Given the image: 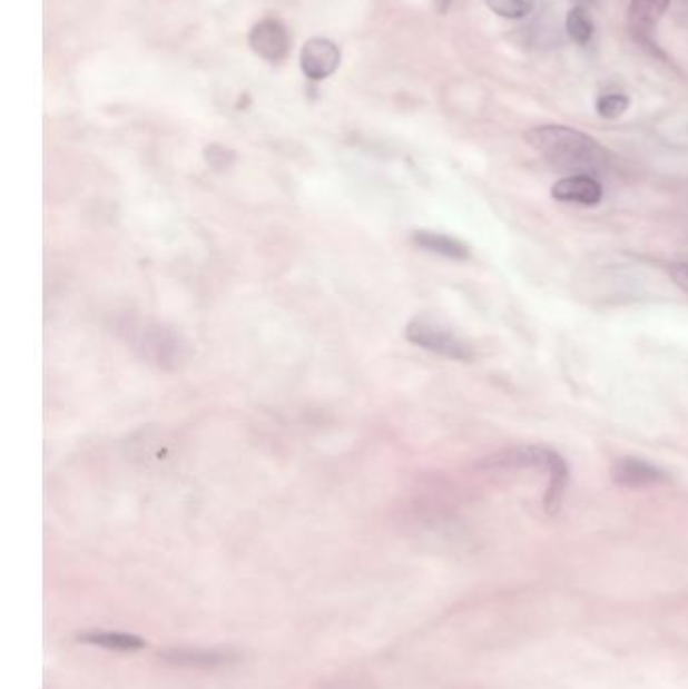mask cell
<instances>
[{
	"label": "cell",
	"instance_id": "1",
	"mask_svg": "<svg viewBox=\"0 0 688 689\" xmlns=\"http://www.w3.org/2000/svg\"><path fill=\"white\" fill-rule=\"evenodd\" d=\"M525 141L566 176H598L612 166L610 149L598 139L568 126H538L529 129Z\"/></svg>",
	"mask_w": 688,
	"mask_h": 689
},
{
	"label": "cell",
	"instance_id": "2",
	"mask_svg": "<svg viewBox=\"0 0 688 689\" xmlns=\"http://www.w3.org/2000/svg\"><path fill=\"white\" fill-rule=\"evenodd\" d=\"M481 466L486 470H503V472H517V470H539L546 472L548 486L543 494V509L549 516L558 514L563 504L568 480H570V467L566 460L556 450L548 445H515L499 452L495 456H489Z\"/></svg>",
	"mask_w": 688,
	"mask_h": 689
},
{
	"label": "cell",
	"instance_id": "3",
	"mask_svg": "<svg viewBox=\"0 0 688 689\" xmlns=\"http://www.w3.org/2000/svg\"><path fill=\"white\" fill-rule=\"evenodd\" d=\"M406 339L446 360L471 361L474 357L471 343H466L454 331L432 318L419 317L410 321L406 327Z\"/></svg>",
	"mask_w": 688,
	"mask_h": 689
},
{
	"label": "cell",
	"instance_id": "4",
	"mask_svg": "<svg viewBox=\"0 0 688 689\" xmlns=\"http://www.w3.org/2000/svg\"><path fill=\"white\" fill-rule=\"evenodd\" d=\"M610 478L620 489L642 490L668 482V472L642 457L620 456L610 466Z\"/></svg>",
	"mask_w": 688,
	"mask_h": 689
},
{
	"label": "cell",
	"instance_id": "5",
	"mask_svg": "<svg viewBox=\"0 0 688 689\" xmlns=\"http://www.w3.org/2000/svg\"><path fill=\"white\" fill-rule=\"evenodd\" d=\"M340 61H342V53L337 45L330 39L315 37L303 45L302 69L305 77L312 81H323L330 75H334L335 69L340 67Z\"/></svg>",
	"mask_w": 688,
	"mask_h": 689
},
{
	"label": "cell",
	"instance_id": "6",
	"mask_svg": "<svg viewBox=\"0 0 688 689\" xmlns=\"http://www.w3.org/2000/svg\"><path fill=\"white\" fill-rule=\"evenodd\" d=\"M248 45L261 59L277 63L289 51V35L279 21L265 19L253 27L248 35Z\"/></svg>",
	"mask_w": 688,
	"mask_h": 689
},
{
	"label": "cell",
	"instance_id": "7",
	"mask_svg": "<svg viewBox=\"0 0 688 689\" xmlns=\"http://www.w3.org/2000/svg\"><path fill=\"white\" fill-rule=\"evenodd\" d=\"M551 196L566 204L596 206L603 198V188L596 176H566L553 184Z\"/></svg>",
	"mask_w": 688,
	"mask_h": 689
},
{
	"label": "cell",
	"instance_id": "8",
	"mask_svg": "<svg viewBox=\"0 0 688 689\" xmlns=\"http://www.w3.org/2000/svg\"><path fill=\"white\" fill-rule=\"evenodd\" d=\"M670 0H632L628 7V27L640 43L652 45L650 35L667 12Z\"/></svg>",
	"mask_w": 688,
	"mask_h": 689
},
{
	"label": "cell",
	"instance_id": "9",
	"mask_svg": "<svg viewBox=\"0 0 688 689\" xmlns=\"http://www.w3.org/2000/svg\"><path fill=\"white\" fill-rule=\"evenodd\" d=\"M412 238H414V243L420 248L434 253V255L446 256V258H452V260H464V258H469V255H471L469 246L461 243V240H456V238H452V236H446V234L419 230V233H414Z\"/></svg>",
	"mask_w": 688,
	"mask_h": 689
},
{
	"label": "cell",
	"instance_id": "10",
	"mask_svg": "<svg viewBox=\"0 0 688 689\" xmlns=\"http://www.w3.org/2000/svg\"><path fill=\"white\" fill-rule=\"evenodd\" d=\"M79 641H86L89 646L106 647L114 651H138L146 647V641L141 637L129 636V633H111V631H94L79 636Z\"/></svg>",
	"mask_w": 688,
	"mask_h": 689
},
{
	"label": "cell",
	"instance_id": "11",
	"mask_svg": "<svg viewBox=\"0 0 688 689\" xmlns=\"http://www.w3.org/2000/svg\"><path fill=\"white\" fill-rule=\"evenodd\" d=\"M166 661L176 663V666H205V668H213V666H220L228 661V653L223 651H206V649H174L168 651L164 656Z\"/></svg>",
	"mask_w": 688,
	"mask_h": 689
},
{
	"label": "cell",
	"instance_id": "12",
	"mask_svg": "<svg viewBox=\"0 0 688 689\" xmlns=\"http://www.w3.org/2000/svg\"><path fill=\"white\" fill-rule=\"evenodd\" d=\"M566 31L571 41L578 45H588L593 37V21L590 11L581 4H576L566 19Z\"/></svg>",
	"mask_w": 688,
	"mask_h": 689
},
{
	"label": "cell",
	"instance_id": "13",
	"mask_svg": "<svg viewBox=\"0 0 688 689\" xmlns=\"http://www.w3.org/2000/svg\"><path fill=\"white\" fill-rule=\"evenodd\" d=\"M484 2L501 19H511V21L528 17L529 12L533 11V4H535L533 0H484Z\"/></svg>",
	"mask_w": 688,
	"mask_h": 689
},
{
	"label": "cell",
	"instance_id": "14",
	"mask_svg": "<svg viewBox=\"0 0 688 689\" xmlns=\"http://www.w3.org/2000/svg\"><path fill=\"white\" fill-rule=\"evenodd\" d=\"M630 107V97L625 93H603L596 99V111L603 119H618L625 116Z\"/></svg>",
	"mask_w": 688,
	"mask_h": 689
},
{
	"label": "cell",
	"instance_id": "15",
	"mask_svg": "<svg viewBox=\"0 0 688 689\" xmlns=\"http://www.w3.org/2000/svg\"><path fill=\"white\" fill-rule=\"evenodd\" d=\"M670 275H672V280L677 283V287L688 293V265L672 266V268H670Z\"/></svg>",
	"mask_w": 688,
	"mask_h": 689
},
{
	"label": "cell",
	"instance_id": "16",
	"mask_svg": "<svg viewBox=\"0 0 688 689\" xmlns=\"http://www.w3.org/2000/svg\"><path fill=\"white\" fill-rule=\"evenodd\" d=\"M573 2H576V4H581V7H586V4L592 2V0H573Z\"/></svg>",
	"mask_w": 688,
	"mask_h": 689
}]
</instances>
